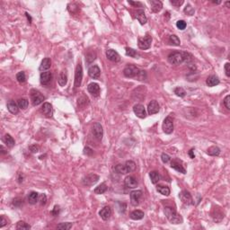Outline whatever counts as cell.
<instances>
[{
  "label": "cell",
  "instance_id": "obj_28",
  "mask_svg": "<svg viewBox=\"0 0 230 230\" xmlns=\"http://www.w3.org/2000/svg\"><path fill=\"white\" fill-rule=\"evenodd\" d=\"M206 84L209 87H212V86H216L219 84V79L217 76H214V75H211L209 77L207 78L206 80Z\"/></svg>",
  "mask_w": 230,
  "mask_h": 230
},
{
  "label": "cell",
  "instance_id": "obj_4",
  "mask_svg": "<svg viewBox=\"0 0 230 230\" xmlns=\"http://www.w3.org/2000/svg\"><path fill=\"white\" fill-rule=\"evenodd\" d=\"M30 95H31V100L34 106H37L39 104H40L45 100V97L41 94V93L36 89H32Z\"/></svg>",
  "mask_w": 230,
  "mask_h": 230
},
{
  "label": "cell",
  "instance_id": "obj_46",
  "mask_svg": "<svg viewBox=\"0 0 230 230\" xmlns=\"http://www.w3.org/2000/svg\"><path fill=\"white\" fill-rule=\"evenodd\" d=\"M136 78L139 80V81H144L147 79V73L145 70H140L139 73L138 74V76L136 77Z\"/></svg>",
  "mask_w": 230,
  "mask_h": 230
},
{
  "label": "cell",
  "instance_id": "obj_39",
  "mask_svg": "<svg viewBox=\"0 0 230 230\" xmlns=\"http://www.w3.org/2000/svg\"><path fill=\"white\" fill-rule=\"evenodd\" d=\"M169 42H170V44L174 45V46H179L181 44L180 39L178 38L176 35H174V34L169 36Z\"/></svg>",
  "mask_w": 230,
  "mask_h": 230
},
{
  "label": "cell",
  "instance_id": "obj_6",
  "mask_svg": "<svg viewBox=\"0 0 230 230\" xmlns=\"http://www.w3.org/2000/svg\"><path fill=\"white\" fill-rule=\"evenodd\" d=\"M139 71H140V69L139 68H137L136 66H134V65H128L124 69L123 74H124L125 77L132 78V77H137L138 74L139 73Z\"/></svg>",
  "mask_w": 230,
  "mask_h": 230
},
{
  "label": "cell",
  "instance_id": "obj_57",
  "mask_svg": "<svg viewBox=\"0 0 230 230\" xmlns=\"http://www.w3.org/2000/svg\"><path fill=\"white\" fill-rule=\"evenodd\" d=\"M30 150L33 152V153H36L39 151V147L37 146H31L30 147Z\"/></svg>",
  "mask_w": 230,
  "mask_h": 230
},
{
  "label": "cell",
  "instance_id": "obj_60",
  "mask_svg": "<svg viewBox=\"0 0 230 230\" xmlns=\"http://www.w3.org/2000/svg\"><path fill=\"white\" fill-rule=\"evenodd\" d=\"M26 14V16H27V18H28V20H30V22H32V18H31V16H30V15H29V14H27V13H26V14Z\"/></svg>",
  "mask_w": 230,
  "mask_h": 230
},
{
  "label": "cell",
  "instance_id": "obj_40",
  "mask_svg": "<svg viewBox=\"0 0 230 230\" xmlns=\"http://www.w3.org/2000/svg\"><path fill=\"white\" fill-rule=\"evenodd\" d=\"M17 104H18V106H19L20 109L24 110V109H26V108L28 107L29 103H28V100H26V99H24V98H21V99L18 100Z\"/></svg>",
  "mask_w": 230,
  "mask_h": 230
},
{
  "label": "cell",
  "instance_id": "obj_25",
  "mask_svg": "<svg viewBox=\"0 0 230 230\" xmlns=\"http://www.w3.org/2000/svg\"><path fill=\"white\" fill-rule=\"evenodd\" d=\"M7 109L13 114H16L19 112V106H18V104L14 101H13V100H11V101H9L7 103Z\"/></svg>",
  "mask_w": 230,
  "mask_h": 230
},
{
  "label": "cell",
  "instance_id": "obj_31",
  "mask_svg": "<svg viewBox=\"0 0 230 230\" xmlns=\"http://www.w3.org/2000/svg\"><path fill=\"white\" fill-rule=\"evenodd\" d=\"M39 200V193L36 192H32L28 195V202L30 204H36Z\"/></svg>",
  "mask_w": 230,
  "mask_h": 230
},
{
  "label": "cell",
  "instance_id": "obj_8",
  "mask_svg": "<svg viewBox=\"0 0 230 230\" xmlns=\"http://www.w3.org/2000/svg\"><path fill=\"white\" fill-rule=\"evenodd\" d=\"M99 176L95 174H89L83 178V184L85 186H93L99 181Z\"/></svg>",
  "mask_w": 230,
  "mask_h": 230
},
{
  "label": "cell",
  "instance_id": "obj_35",
  "mask_svg": "<svg viewBox=\"0 0 230 230\" xmlns=\"http://www.w3.org/2000/svg\"><path fill=\"white\" fill-rule=\"evenodd\" d=\"M207 153H208V155H212V156H218L220 154V149L218 147L213 146V147H210L209 149H208Z\"/></svg>",
  "mask_w": 230,
  "mask_h": 230
},
{
  "label": "cell",
  "instance_id": "obj_51",
  "mask_svg": "<svg viewBox=\"0 0 230 230\" xmlns=\"http://www.w3.org/2000/svg\"><path fill=\"white\" fill-rule=\"evenodd\" d=\"M224 105L226 106V108L228 109V110H229L230 109V95H227L226 97H225V99H224Z\"/></svg>",
  "mask_w": 230,
  "mask_h": 230
},
{
  "label": "cell",
  "instance_id": "obj_24",
  "mask_svg": "<svg viewBox=\"0 0 230 230\" xmlns=\"http://www.w3.org/2000/svg\"><path fill=\"white\" fill-rule=\"evenodd\" d=\"M136 18L140 23V24H145L148 22V18H147V16L145 14L144 10H142V9L137 10V12H136Z\"/></svg>",
  "mask_w": 230,
  "mask_h": 230
},
{
  "label": "cell",
  "instance_id": "obj_9",
  "mask_svg": "<svg viewBox=\"0 0 230 230\" xmlns=\"http://www.w3.org/2000/svg\"><path fill=\"white\" fill-rule=\"evenodd\" d=\"M82 79H83V68L81 63L79 62L75 71V87H79L81 85Z\"/></svg>",
  "mask_w": 230,
  "mask_h": 230
},
{
  "label": "cell",
  "instance_id": "obj_53",
  "mask_svg": "<svg viewBox=\"0 0 230 230\" xmlns=\"http://www.w3.org/2000/svg\"><path fill=\"white\" fill-rule=\"evenodd\" d=\"M93 153H94L93 149H90V148H88V147L85 148V149H84V154H85V155H92Z\"/></svg>",
  "mask_w": 230,
  "mask_h": 230
},
{
  "label": "cell",
  "instance_id": "obj_34",
  "mask_svg": "<svg viewBox=\"0 0 230 230\" xmlns=\"http://www.w3.org/2000/svg\"><path fill=\"white\" fill-rule=\"evenodd\" d=\"M149 176H150V179H151V183H152L153 184H156L159 182V180H160V174H159V173L156 172V171H152V172H150Z\"/></svg>",
  "mask_w": 230,
  "mask_h": 230
},
{
  "label": "cell",
  "instance_id": "obj_32",
  "mask_svg": "<svg viewBox=\"0 0 230 230\" xmlns=\"http://www.w3.org/2000/svg\"><path fill=\"white\" fill-rule=\"evenodd\" d=\"M88 104H89V99H88V97L85 96V94H83L82 96H80V97L78 98V102H77L78 107L84 108V107L86 106Z\"/></svg>",
  "mask_w": 230,
  "mask_h": 230
},
{
  "label": "cell",
  "instance_id": "obj_55",
  "mask_svg": "<svg viewBox=\"0 0 230 230\" xmlns=\"http://www.w3.org/2000/svg\"><path fill=\"white\" fill-rule=\"evenodd\" d=\"M1 222H0V228H4L5 225H6V223H7V221H6V219H5V217L4 216H1Z\"/></svg>",
  "mask_w": 230,
  "mask_h": 230
},
{
  "label": "cell",
  "instance_id": "obj_2",
  "mask_svg": "<svg viewBox=\"0 0 230 230\" xmlns=\"http://www.w3.org/2000/svg\"><path fill=\"white\" fill-rule=\"evenodd\" d=\"M165 214L167 219L172 224H181L183 223V218L176 212V210L172 207H165Z\"/></svg>",
  "mask_w": 230,
  "mask_h": 230
},
{
  "label": "cell",
  "instance_id": "obj_15",
  "mask_svg": "<svg viewBox=\"0 0 230 230\" xmlns=\"http://www.w3.org/2000/svg\"><path fill=\"white\" fill-rule=\"evenodd\" d=\"M88 75L93 79H98L101 75V70L97 65H93L88 69Z\"/></svg>",
  "mask_w": 230,
  "mask_h": 230
},
{
  "label": "cell",
  "instance_id": "obj_41",
  "mask_svg": "<svg viewBox=\"0 0 230 230\" xmlns=\"http://www.w3.org/2000/svg\"><path fill=\"white\" fill-rule=\"evenodd\" d=\"M31 226L28 225L27 223H25L24 221H19L16 224V229L18 230H24V229H30Z\"/></svg>",
  "mask_w": 230,
  "mask_h": 230
},
{
  "label": "cell",
  "instance_id": "obj_36",
  "mask_svg": "<svg viewBox=\"0 0 230 230\" xmlns=\"http://www.w3.org/2000/svg\"><path fill=\"white\" fill-rule=\"evenodd\" d=\"M125 50H126V55H127V56H129V57L134 58V59H138V58L139 57V54L137 52V50H133V49H131V48L127 47V48L125 49Z\"/></svg>",
  "mask_w": 230,
  "mask_h": 230
},
{
  "label": "cell",
  "instance_id": "obj_43",
  "mask_svg": "<svg viewBox=\"0 0 230 230\" xmlns=\"http://www.w3.org/2000/svg\"><path fill=\"white\" fill-rule=\"evenodd\" d=\"M174 94L177 95V96H179V97H184L185 95H186V92H185V90L183 88V87H176L175 89H174Z\"/></svg>",
  "mask_w": 230,
  "mask_h": 230
},
{
  "label": "cell",
  "instance_id": "obj_42",
  "mask_svg": "<svg viewBox=\"0 0 230 230\" xmlns=\"http://www.w3.org/2000/svg\"><path fill=\"white\" fill-rule=\"evenodd\" d=\"M73 224L70 223V222H67V223H60L57 226V228L58 229H61V230H69L70 229L72 228Z\"/></svg>",
  "mask_w": 230,
  "mask_h": 230
},
{
  "label": "cell",
  "instance_id": "obj_7",
  "mask_svg": "<svg viewBox=\"0 0 230 230\" xmlns=\"http://www.w3.org/2000/svg\"><path fill=\"white\" fill-rule=\"evenodd\" d=\"M152 43V37L149 34H146L145 37L143 38H139V48L141 50H148L151 47Z\"/></svg>",
  "mask_w": 230,
  "mask_h": 230
},
{
  "label": "cell",
  "instance_id": "obj_58",
  "mask_svg": "<svg viewBox=\"0 0 230 230\" xmlns=\"http://www.w3.org/2000/svg\"><path fill=\"white\" fill-rule=\"evenodd\" d=\"M193 150H194V149H192L189 151V155H190V157H191L192 159H193V158L195 157V155H194V154H193Z\"/></svg>",
  "mask_w": 230,
  "mask_h": 230
},
{
  "label": "cell",
  "instance_id": "obj_61",
  "mask_svg": "<svg viewBox=\"0 0 230 230\" xmlns=\"http://www.w3.org/2000/svg\"><path fill=\"white\" fill-rule=\"evenodd\" d=\"M213 3H214V4H220V1H217V2H216V1H213Z\"/></svg>",
  "mask_w": 230,
  "mask_h": 230
},
{
  "label": "cell",
  "instance_id": "obj_38",
  "mask_svg": "<svg viewBox=\"0 0 230 230\" xmlns=\"http://www.w3.org/2000/svg\"><path fill=\"white\" fill-rule=\"evenodd\" d=\"M95 59H96V54H95L94 51H90V52H88V53L86 54V56H85V60H86V62H87L88 64L92 63Z\"/></svg>",
  "mask_w": 230,
  "mask_h": 230
},
{
  "label": "cell",
  "instance_id": "obj_37",
  "mask_svg": "<svg viewBox=\"0 0 230 230\" xmlns=\"http://www.w3.org/2000/svg\"><path fill=\"white\" fill-rule=\"evenodd\" d=\"M106 191H107V185H106L105 183H103L94 189V193L95 194H103Z\"/></svg>",
  "mask_w": 230,
  "mask_h": 230
},
{
  "label": "cell",
  "instance_id": "obj_62",
  "mask_svg": "<svg viewBox=\"0 0 230 230\" xmlns=\"http://www.w3.org/2000/svg\"><path fill=\"white\" fill-rule=\"evenodd\" d=\"M226 5H227V6H228V7H229V2H227V3H226Z\"/></svg>",
  "mask_w": 230,
  "mask_h": 230
},
{
  "label": "cell",
  "instance_id": "obj_30",
  "mask_svg": "<svg viewBox=\"0 0 230 230\" xmlns=\"http://www.w3.org/2000/svg\"><path fill=\"white\" fill-rule=\"evenodd\" d=\"M3 141L5 143V145L8 147V148H13L14 145H15V141L14 139L11 137V135L9 134H5L3 138Z\"/></svg>",
  "mask_w": 230,
  "mask_h": 230
},
{
  "label": "cell",
  "instance_id": "obj_17",
  "mask_svg": "<svg viewBox=\"0 0 230 230\" xmlns=\"http://www.w3.org/2000/svg\"><path fill=\"white\" fill-rule=\"evenodd\" d=\"M124 184L127 188L129 189H134L138 186V181L135 177L129 175V176H127L124 180Z\"/></svg>",
  "mask_w": 230,
  "mask_h": 230
},
{
  "label": "cell",
  "instance_id": "obj_16",
  "mask_svg": "<svg viewBox=\"0 0 230 230\" xmlns=\"http://www.w3.org/2000/svg\"><path fill=\"white\" fill-rule=\"evenodd\" d=\"M40 80L41 85H49L52 80V73L50 71L42 72L40 76Z\"/></svg>",
  "mask_w": 230,
  "mask_h": 230
},
{
  "label": "cell",
  "instance_id": "obj_47",
  "mask_svg": "<svg viewBox=\"0 0 230 230\" xmlns=\"http://www.w3.org/2000/svg\"><path fill=\"white\" fill-rule=\"evenodd\" d=\"M184 12L185 14H187L188 15H193L195 11H194L193 7H192L191 5H187L185 6V8H184Z\"/></svg>",
  "mask_w": 230,
  "mask_h": 230
},
{
  "label": "cell",
  "instance_id": "obj_13",
  "mask_svg": "<svg viewBox=\"0 0 230 230\" xmlns=\"http://www.w3.org/2000/svg\"><path fill=\"white\" fill-rule=\"evenodd\" d=\"M133 112L134 113L137 115V117L140 118V119H144L146 118V110H145V107L144 105L140 104H138L136 105H134L133 107Z\"/></svg>",
  "mask_w": 230,
  "mask_h": 230
},
{
  "label": "cell",
  "instance_id": "obj_1",
  "mask_svg": "<svg viewBox=\"0 0 230 230\" xmlns=\"http://www.w3.org/2000/svg\"><path fill=\"white\" fill-rule=\"evenodd\" d=\"M192 60V55L190 53L184 52V51H182V52L175 51V52L169 54V56H168V61L173 65H181L184 62L190 63Z\"/></svg>",
  "mask_w": 230,
  "mask_h": 230
},
{
  "label": "cell",
  "instance_id": "obj_23",
  "mask_svg": "<svg viewBox=\"0 0 230 230\" xmlns=\"http://www.w3.org/2000/svg\"><path fill=\"white\" fill-rule=\"evenodd\" d=\"M149 4L151 5V10L154 13H158L162 10L163 7V3L158 0H151L149 1Z\"/></svg>",
  "mask_w": 230,
  "mask_h": 230
},
{
  "label": "cell",
  "instance_id": "obj_18",
  "mask_svg": "<svg viewBox=\"0 0 230 230\" xmlns=\"http://www.w3.org/2000/svg\"><path fill=\"white\" fill-rule=\"evenodd\" d=\"M88 92L94 97H97L100 94V86L96 83H91L87 86Z\"/></svg>",
  "mask_w": 230,
  "mask_h": 230
},
{
  "label": "cell",
  "instance_id": "obj_21",
  "mask_svg": "<svg viewBox=\"0 0 230 230\" xmlns=\"http://www.w3.org/2000/svg\"><path fill=\"white\" fill-rule=\"evenodd\" d=\"M41 113L45 115L46 117H51L53 113L52 106L49 103H44L41 106Z\"/></svg>",
  "mask_w": 230,
  "mask_h": 230
},
{
  "label": "cell",
  "instance_id": "obj_11",
  "mask_svg": "<svg viewBox=\"0 0 230 230\" xmlns=\"http://www.w3.org/2000/svg\"><path fill=\"white\" fill-rule=\"evenodd\" d=\"M179 198L182 200V202L185 205H192L193 200H192L191 193L187 191H182L179 194Z\"/></svg>",
  "mask_w": 230,
  "mask_h": 230
},
{
  "label": "cell",
  "instance_id": "obj_56",
  "mask_svg": "<svg viewBox=\"0 0 230 230\" xmlns=\"http://www.w3.org/2000/svg\"><path fill=\"white\" fill-rule=\"evenodd\" d=\"M51 213H52L53 216H58L59 213V206H55Z\"/></svg>",
  "mask_w": 230,
  "mask_h": 230
},
{
  "label": "cell",
  "instance_id": "obj_27",
  "mask_svg": "<svg viewBox=\"0 0 230 230\" xmlns=\"http://www.w3.org/2000/svg\"><path fill=\"white\" fill-rule=\"evenodd\" d=\"M58 82L60 86H65L68 83V74H67V70H62L59 73V76L58 78Z\"/></svg>",
  "mask_w": 230,
  "mask_h": 230
},
{
  "label": "cell",
  "instance_id": "obj_59",
  "mask_svg": "<svg viewBox=\"0 0 230 230\" xmlns=\"http://www.w3.org/2000/svg\"><path fill=\"white\" fill-rule=\"evenodd\" d=\"M1 153L2 154H6V150L5 149V148H4V146H1Z\"/></svg>",
  "mask_w": 230,
  "mask_h": 230
},
{
  "label": "cell",
  "instance_id": "obj_10",
  "mask_svg": "<svg viewBox=\"0 0 230 230\" xmlns=\"http://www.w3.org/2000/svg\"><path fill=\"white\" fill-rule=\"evenodd\" d=\"M142 198V191H133L130 192V203L132 206H138L139 204L140 199Z\"/></svg>",
  "mask_w": 230,
  "mask_h": 230
},
{
  "label": "cell",
  "instance_id": "obj_33",
  "mask_svg": "<svg viewBox=\"0 0 230 230\" xmlns=\"http://www.w3.org/2000/svg\"><path fill=\"white\" fill-rule=\"evenodd\" d=\"M156 191L161 193L164 196H168L170 194V189L167 186H164V185H157L156 186Z\"/></svg>",
  "mask_w": 230,
  "mask_h": 230
},
{
  "label": "cell",
  "instance_id": "obj_45",
  "mask_svg": "<svg viewBox=\"0 0 230 230\" xmlns=\"http://www.w3.org/2000/svg\"><path fill=\"white\" fill-rule=\"evenodd\" d=\"M176 26H177V28H178L179 30L184 31V30L186 28L187 24H186V22H185V21H184V20H179V21H177V23H176Z\"/></svg>",
  "mask_w": 230,
  "mask_h": 230
},
{
  "label": "cell",
  "instance_id": "obj_48",
  "mask_svg": "<svg viewBox=\"0 0 230 230\" xmlns=\"http://www.w3.org/2000/svg\"><path fill=\"white\" fill-rule=\"evenodd\" d=\"M39 201L40 203V205H45L46 204V201H47V197L45 194H40L39 196Z\"/></svg>",
  "mask_w": 230,
  "mask_h": 230
},
{
  "label": "cell",
  "instance_id": "obj_44",
  "mask_svg": "<svg viewBox=\"0 0 230 230\" xmlns=\"http://www.w3.org/2000/svg\"><path fill=\"white\" fill-rule=\"evenodd\" d=\"M16 79L19 83H24L26 81V76H25V73L24 71H21L19 73H17L16 75Z\"/></svg>",
  "mask_w": 230,
  "mask_h": 230
},
{
  "label": "cell",
  "instance_id": "obj_52",
  "mask_svg": "<svg viewBox=\"0 0 230 230\" xmlns=\"http://www.w3.org/2000/svg\"><path fill=\"white\" fill-rule=\"evenodd\" d=\"M129 2V5H132L133 6H135V7H142L143 6V5H142V3H140V2H134V1H128Z\"/></svg>",
  "mask_w": 230,
  "mask_h": 230
},
{
  "label": "cell",
  "instance_id": "obj_26",
  "mask_svg": "<svg viewBox=\"0 0 230 230\" xmlns=\"http://www.w3.org/2000/svg\"><path fill=\"white\" fill-rule=\"evenodd\" d=\"M50 66H51V60H50V59L45 58V59H42V61H41V63H40V68H39V69H40V71L45 72L46 70H48V69L50 68Z\"/></svg>",
  "mask_w": 230,
  "mask_h": 230
},
{
  "label": "cell",
  "instance_id": "obj_5",
  "mask_svg": "<svg viewBox=\"0 0 230 230\" xmlns=\"http://www.w3.org/2000/svg\"><path fill=\"white\" fill-rule=\"evenodd\" d=\"M163 130L165 133L166 134H171L174 131V119L172 118V116H167L162 125Z\"/></svg>",
  "mask_w": 230,
  "mask_h": 230
},
{
  "label": "cell",
  "instance_id": "obj_22",
  "mask_svg": "<svg viewBox=\"0 0 230 230\" xmlns=\"http://www.w3.org/2000/svg\"><path fill=\"white\" fill-rule=\"evenodd\" d=\"M113 214V211H112V209L110 207H104L100 212H99V215L101 216V218L104 219V220H108L111 216Z\"/></svg>",
  "mask_w": 230,
  "mask_h": 230
},
{
  "label": "cell",
  "instance_id": "obj_3",
  "mask_svg": "<svg viewBox=\"0 0 230 230\" xmlns=\"http://www.w3.org/2000/svg\"><path fill=\"white\" fill-rule=\"evenodd\" d=\"M136 168V164L135 162L129 160L125 164H119L114 167V170L116 173L120 174H126L128 173H131L135 170Z\"/></svg>",
  "mask_w": 230,
  "mask_h": 230
},
{
  "label": "cell",
  "instance_id": "obj_14",
  "mask_svg": "<svg viewBox=\"0 0 230 230\" xmlns=\"http://www.w3.org/2000/svg\"><path fill=\"white\" fill-rule=\"evenodd\" d=\"M171 167L174 168V170H176L177 172H180L182 174H186V170L185 168L183 166V163L181 160L179 159H174L172 162H171Z\"/></svg>",
  "mask_w": 230,
  "mask_h": 230
},
{
  "label": "cell",
  "instance_id": "obj_20",
  "mask_svg": "<svg viewBox=\"0 0 230 230\" xmlns=\"http://www.w3.org/2000/svg\"><path fill=\"white\" fill-rule=\"evenodd\" d=\"M106 57L109 60L113 61V62H119L120 60V57L119 55V53L117 51H115L114 50H108L106 51Z\"/></svg>",
  "mask_w": 230,
  "mask_h": 230
},
{
  "label": "cell",
  "instance_id": "obj_12",
  "mask_svg": "<svg viewBox=\"0 0 230 230\" xmlns=\"http://www.w3.org/2000/svg\"><path fill=\"white\" fill-rule=\"evenodd\" d=\"M93 134L94 136L98 139V140H101L103 139V136H104V129H103V127L102 125L99 123V122H95L93 126Z\"/></svg>",
  "mask_w": 230,
  "mask_h": 230
},
{
  "label": "cell",
  "instance_id": "obj_50",
  "mask_svg": "<svg viewBox=\"0 0 230 230\" xmlns=\"http://www.w3.org/2000/svg\"><path fill=\"white\" fill-rule=\"evenodd\" d=\"M170 3L174 6H180L184 4V0H170Z\"/></svg>",
  "mask_w": 230,
  "mask_h": 230
},
{
  "label": "cell",
  "instance_id": "obj_49",
  "mask_svg": "<svg viewBox=\"0 0 230 230\" xmlns=\"http://www.w3.org/2000/svg\"><path fill=\"white\" fill-rule=\"evenodd\" d=\"M161 159H162V161H163V163H165V164H167L169 161H170V156L167 155V154L165 153H163L161 155Z\"/></svg>",
  "mask_w": 230,
  "mask_h": 230
},
{
  "label": "cell",
  "instance_id": "obj_29",
  "mask_svg": "<svg viewBox=\"0 0 230 230\" xmlns=\"http://www.w3.org/2000/svg\"><path fill=\"white\" fill-rule=\"evenodd\" d=\"M130 219L133 220H140L144 218V212L142 210H134L130 213Z\"/></svg>",
  "mask_w": 230,
  "mask_h": 230
},
{
  "label": "cell",
  "instance_id": "obj_19",
  "mask_svg": "<svg viewBox=\"0 0 230 230\" xmlns=\"http://www.w3.org/2000/svg\"><path fill=\"white\" fill-rule=\"evenodd\" d=\"M159 109H160L159 104H158V103L155 100L151 101L149 104V105H148V113H149V115H153L159 112Z\"/></svg>",
  "mask_w": 230,
  "mask_h": 230
},
{
  "label": "cell",
  "instance_id": "obj_54",
  "mask_svg": "<svg viewBox=\"0 0 230 230\" xmlns=\"http://www.w3.org/2000/svg\"><path fill=\"white\" fill-rule=\"evenodd\" d=\"M225 71H226L227 77H230V64L228 62L225 64Z\"/></svg>",
  "mask_w": 230,
  "mask_h": 230
}]
</instances>
